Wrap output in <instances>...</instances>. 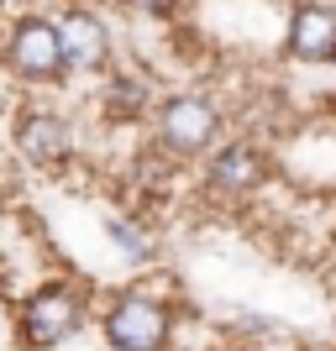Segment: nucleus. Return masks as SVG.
I'll list each match as a JSON object with an SVG mask.
<instances>
[{"instance_id":"nucleus-1","label":"nucleus","mask_w":336,"mask_h":351,"mask_svg":"<svg viewBox=\"0 0 336 351\" xmlns=\"http://www.w3.org/2000/svg\"><path fill=\"white\" fill-rule=\"evenodd\" d=\"M100 336L111 351H174V336H179V309L174 299H163L153 289H121L111 293L100 309Z\"/></svg>"},{"instance_id":"nucleus-2","label":"nucleus","mask_w":336,"mask_h":351,"mask_svg":"<svg viewBox=\"0 0 336 351\" xmlns=\"http://www.w3.org/2000/svg\"><path fill=\"white\" fill-rule=\"evenodd\" d=\"M95 315L89 309V289L74 278H47L43 289H32L16 309V330H21V346L27 351H58L69 346L85 320Z\"/></svg>"},{"instance_id":"nucleus-3","label":"nucleus","mask_w":336,"mask_h":351,"mask_svg":"<svg viewBox=\"0 0 336 351\" xmlns=\"http://www.w3.org/2000/svg\"><path fill=\"white\" fill-rule=\"evenodd\" d=\"M153 147L174 162L210 158V147H221V105L210 95H168V100H158Z\"/></svg>"},{"instance_id":"nucleus-4","label":"nucleus","mask_w":336,"mask_h":351,"mask_svg":"<svg viewBox=\"0 0 336 351\" xmlns=\"http://www.w3.org/2000/svg\"><path fill=\"white\" fill-rule=\"evenodd\" d=\"M5 73L21 84H53L58 73H69L63 63V37L53 16H16L11 37H5Z\"/></svg>"},{"instance_id":"nucleus-5","label":"nucleus","mask_w":336,"mask_h":351,"mask_svg":"<svg viewBox=\"0 0 336 351\" xmlns=\"http://www.w3.org/2000/svg\"><path fill=\"white\" fill-rule=\"evenodd\" d=\"M268 184V152L263 142H247V136H232L221 142L210 158H205V189L221 194V199H247Z\"/></svg>"},{"instance_id":"nucleus-6","label":"nucleus","mask_w":336,"mask_h":351,"mask_svg":"<svg viewBox=\"0 0 336 351\" xmlns=\"http://www.w3.org/2000/svg\"><path fill=\"white\" fill-rule=\"evenodd\" d=\"M11 147L21 152V162H32V168L53 173V168H63V162L74 158V126L58 116V110L32 105V110H21V116H16Z\"/></svg>"},{"instance_id":"nucleus-7","label":"nucleus","mask_w":336,"mask_h":351,"mask_svg":"<svg viewBox=\"0 0 336 351\" xmlns=\"http://www.w3.org/2000/svg\"><path fill=\"white\" fill-rule=\"evenodd\" d=\"M58 21V37H63V63L69 73H105L111 69V27H105L100 11L89 5H69Z\"/></svg>"},{"instance_id":"nucleus-8","label":"nucleus","mask_w":336,"mask_h":351,"mask_svg":"<svg viewBox=\"0 0 336 351\" xmlns=\"http://www.w3.org/2000/svg\"><path fill=\"white\" fill-rule=\"evenodd\" d=\"M284 47H289V58L305 63V69H326V63H336V5L300 0V5L289 11Z\"/></svg>"},{"instance_id":"nucleus-9","label":"nucleus","mask_w":336,"mask_h":351,"mask_svg":"<svg viewBox=\"0 0 336 351\" xmlns=\"http://www.w3.org/2000/svg\"><path fill=\"white\" fill-rule=\"evenodd\" d=\"M100 105H105V116H111V121H142L147 110H158L153 84H147L137 69H116V73H111V84H105Z\"/></svg>"},{"instance_id":"nucleus-10","label":"nucleus","mask_w":336,"mask_h":351,"mask_svg":"<svg viewBox=\"0 0 336 351\" xmlns=\"http://www.w3.org/2000/svg\"><path fill=\"white\" fill-rule=\"evenodd\" d=\"M105 241L126 257V267H147V263H153V252H158V247H153V236H147L137 220H126V215H105Z\"/></svg>"},{"instance_id":"nucleus-11","label":"nucleus","mask_w":336,"mask_h":351,"mask_svg":"<svg viewBox=\"0 0 336 351\" xmlns=\"http://www.w3.org/2000/svg\"><path fill=\"white\" fill-rule=\"evenodd\" d=\"M132 11H142V16H174L184 0H126Z\"/></svg>"},{"instance_id":"nucleus-12","label":"nucleus","mask_w":336,"mask_h":351,"mask_svg":"<svg viewBox=\"0 0 336 351\" xmlns=\"http://www.w3.org/2000/svg\"><path fill=\"white\" fill-rule=\"evenodd\" d=\"M221 351H258V346H221Z\"/></svg>"},{"instance_id":"nucleus-13","label":"nucleus","mask_w":336,"mask_h":351,"mask_svg":"<svg viewBox=\"0 0 336 351\" xmlns=\"http://www.w3.org/2000/svg\"><path fill=\"white\" fill-rule=\"evenodd\" d=\"M321 351H336V346H321Z\"/></svg>"}]
</instances>
